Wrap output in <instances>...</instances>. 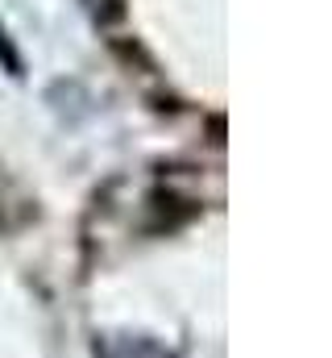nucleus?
<instances>
[{
    "mask_svg": "<svg viewBox=\"0 0 332 358\" xmlns=\"http://www.w3.org/2000/svg\"><path fill=\"white\" fill-rule=\"evenodd\" d=\"M104 358H170V355L150 338H116V342L104 346Z\"/></svg>",
    "mask_w": 332,
    "mask_h": 358,
    "instance_id": "f257e3e1",
    "label": "nucleus"
},
{
    "mask_svg": "<svg viewBox=\"0 0 332 358\" xmlns=\"http://www.w3.org/2000/svg\"><path fill=\"white\" fill-rule=\"evenodd\" d=\"M0 59H4V67L13 71V76H21V59L13 55V46H8V34L0 29Z\"/></svg>",
    "mask_w": 332,
    "mask_h": 358,
    "instance_id": "f03ea898",
    "label": "nucleus"
}]
</instances>
